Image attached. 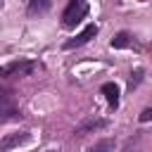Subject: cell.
<instances>
[{
    "mask_svg": "<svg viewBox=\"0 0 152 152\" xmlns=\"http://www.w3.org/2000/svg\"><path fill=\"white\" fill-rule=\"evenodd\" d=\"M152 119V109H142V114H140V121L145 124V121H150Z\"/></svg>",
    "mask_w": 152,
    "mask_h": 152,
    "instance_id": "11",
    "label": "cell"
},
{
    "mask_svg": "<svg viewBox=\"0 0 152 152\" xmlns=\"http://www.w3.org/2000/svg\"><path fill=\"white\" fill-rule=\"evenodd\" d=\"M104 126V119H88V121H83L81 126H76V131H74V135H86V133H90V131H95V128H102Z\"/></svg>",
    "mask_w": 152,
    "mask_h": 152,
    "instance_id": "5",
    "label": "cell"
},
{
    "mask_svg": "<svg viewBox=\"0 0 152 152\" xmlns=\"http://www.w3.org/2000/svg\"><path fill=\"white\" fill-rule=\"evenodd\" d=\"M86 14H88V2H86V0H71L69 7H66L64 14H62V24H64L66 28H74Z\"/></svg>",
    "mask_w": 152,
    "mask_h": 152,
    "instance_id": "1",
    "label": "cell"
},
{
    "mask_svg": "<svg viewBox=\"0 0 152 152\" xmlns=\"http://www.w3.org/2000/svg\"><path fill=\"white\" fill-rule=\"evenodd\" d=\"M95 36H97V26H95V24H88V26H86L76 38L66 40V43H64V48H66V50H71V48H81V45H86V43H88L90 38H95Z\"/></svg>",
    "mask_w": 152,
    "mask_h": 152,
    "instance_id": "3",
    "label": "cell"
},
{
    "mask_svg": "<svg viewBox=\"0 0 152 152\" xmlns=\"http://www.w3.org/2000/svg\"><path fill=\"white\" fill-rule=\"evenodd\" d=\"M36 69V62H26V59H19V62H10L5 66H0V78L5 76H26Z\"/></svg>",
    "mask_w": 152,
    "mask_h": 152,
    "instance_id": "2",
    "label": "cell"
},
{
    "mask_svg": "<svg viewBox=\"0 0 152 152\" xmlns=\"http://www.w3.org/2000/svg\"><path fill=\"white\" fill-rule=\"evenodd\" d=\"M131 45V33H126V31H121V33H116L114 38H112V48H128Z\"/></svg>",
    "mask_w": 152,
    "mask_h": 152,
    "instance_id": "9",
    "label": "cell"
},
{
    "mask_svg": "<svg viewBox=\"0 0 152 152\" xmlns=\"http://www.w3.org/2000/svg\"><path fill=\"white\" fill-rule=\"evenodd\" d=\"M2 114H14V102L7 90H0V119H2Z\"/></svg>",
    "mask_w": 152,
    "mask_h": 152,
    "instance_id": "7",
    "label": "cell"
},
{
    "mask_svg": "<svg viewBox=\"0 0 152 152\" xmlns=\"http://www.w3.org/2000/svg\"><path fill=\"white\" fill-rule=\"evenodd\" d=\"M102 93H104V97H107V102H109L112 107L119 104V86H116V83H104V86H102Z\"/></svg>",
    "mask_w": 152,
    "mask_h": 152,
    "instance_id": "6",
    "label": "cell"
},
{
    "mask_svg": "<svg viewBox=\"0 0 152 152\" xmlns=\"http://www.w3.org/2000/svg\"><path fill=\"white\" fill-rule=\"evenodd\" d=\"M112 147H114V142H112L109 138H104V140H100V142H95V145H93V147H90L88 152H109Z\"/></svg>",
    "mask_w": 152,
    "mask_h": 152,
    "instance_id": "10",
    "label": "cell"
},
{
    "mask_svg": "<svg viewBox=\"0 0 152 152\" xmlns=\"http://www.w3.org/2000/svg\"><path fill=\"white\" fill-rule=\"evenodd\" d=\"M28 140V133L26 131H21V133H10V135H5L2 140H0V152H7V150H12V147H19V145H24Z\"/></svg>",
    "mask_w": 152,
    "mask_h": 152,
    "instance_id": "4",
    "label": "cell"
},
{
    "mask_svg": "<svg viewBox=\"0 0 152 152\" xmlns=\"http://www.w3.org/2000/svg\"><path fill=\"white\" fill-rule=\"evenodd\" d=\"M50 5H52V0H31L28 2V14H43V12L50 10Z\"/></svg>",
    "mask_w": 152,
    "mask_h": 152,
    "instance_id": "8",
    "label": "cell"
}]
</instances>
